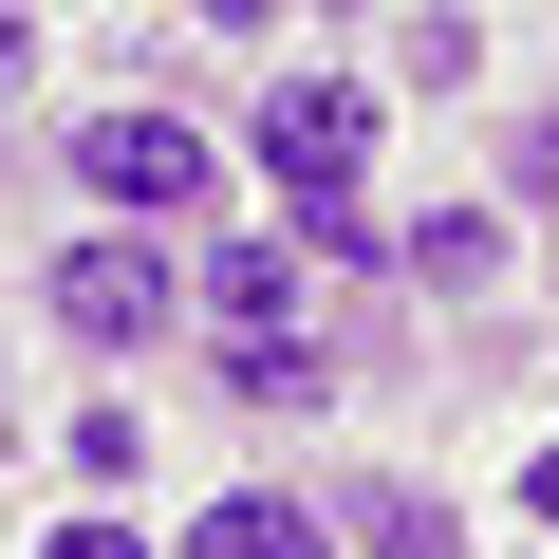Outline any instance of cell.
Returning a JSON list of instances; mask_svg holds the SVG:
<instances>
[{
	"label": "cell",
	"instance_id": "10",
	"mask_svg": "<svg viewBox=\"0 0 559 559\" xmlns=\"http://www.w3.org/2000/svg\"><path fill=\"white\" fill-rule=\"evenodd\" d=\"M38 559H150V540H131V522H57Z\"/></svg>",
	"mask_w": 559,
	"mask_h": 559
},
{
	"label": "cell",
	"instance_id": "6",
	"mask_svg": "<svg viewBox=\"0 0 559 559\" xmlns=\"http://www.w3.org/2000/svg\"><path fill=\"white\" fill-rule=\"evenodd\" d=\"M336 540H355V559H448L466 522H448L429 485H355V503H336Z\"/></svg>",
	"mask_w": 559,
	"mask_h": 559
},
{
	"label": "cell",
	"instance_id": "3",
	"mask_svg": "<svg viewBox=\"0 0 559 559\" xmlns=\"http://www.w3.org/2000/svg\"><path fill=\"white\" fill-rule=\"evenodd\" d=\"M75 168H94V205H131V224H187V205H205V131H187V112H94Z\"/></svg>",
	"mask_w": 559,
	"mask_h": 559
},
{
	"label": "cell",
	"instance_id": "2",
	"mask_svg": "<svg viewBox=\"0 0 559 559\" xmlns=\"http://www.w3.org/2000/svg\"><path fill=\"white\" fill-rule=\"evenodd\" d=\"M168 299H187L168 242H57V280H38V318H57L75 355H150V336H168Z\"/></svg>",
	"mask_w": 559,
	"mask_h": 559
},
{
	"label": "cell",
	"instance_id": "12",
	"mask_svg": "<svg viewBox=\"0 0 559 559\" xmlns=\"http://www.w3.org/2000/svg\"><path fill=\"white\" fill-rule=\"evenodd\" d=\"M522 522H559V448H540V466H522Z\"/></svg>",
	"mask_w": 559,
	"mask_h": 559
},
{
	"label": "cell",
	"instance_id": "9",
	"mask_svg": "<svg viewBox=\"0 0 559 559\" xmlns=\"http://www.w3.org/2000/svg\"><path fill=\"white\" fill-rule=\"evenodd\" d=\"M503 187H522V205L559 224V112H522V131H503Z\"/></svg>",
	"mask_w": 559,
	"mask_h": 559
},
{
	"label": "cell",
	"instance_id": "7",
	"mask_svg": "<svg viewBox=\"0 0 559 559\" xmlns=\"http://www.w3.org/2000/svg\"><path fill=\"white\" fill-rule=\"evenodd\" d=\"M392 261H411V280H448V299H485V280H503V224H485V205H429Z\"/></svg>",
	"mask_w": 559,
	"mask_h": 559
},
{
	"label": "cell",
	"instance_id": "5",
	"mask_svg": "<svg viewBox=\"0 0 559 559\" xmlns=\"http://www.w3.org/2000/svg\"><path fill=\"white\" fill-rule=\"evenodd\" d=\"M205 299H224V355H242V336H299V242H224Z\"/></svg>",
	"mask_w": 559,
	"mask_h": 559
},
{
	"label": "cell",
	"instance_id": "8",
	"mask_svg": "<svg viewBox=\"0 0 559 559\" xmlns=\"http://www.w3.org/2000/svg\"><path fill=\"white\" fill-rule=\"evenodd\" d=\"M75 466H94V485H131V466H150V411H112V392H94V411H75Z\"/></svg>",
	"mask_w": 559,
	"mask_h": 559
},
{
	"label": "cell",
	"instance_id": "1",
	"mask_svg": "<svg viewBox=\"0 0 559 559\" xmlns=\"http://www.w3.org/2000/svg\"><path fill=\"white\" fill-rule=\"evenodd\" d=\"M373 75H280L261 94V168H280V205H355V168H373Z\"/></svg>",
	"mask_w": 559,
	"mask_h": 559
},
{
	"label": "cell",
	"instance_id": "11",
	"mask_svg": "<svg viewBox=\"0 0 559 559\" xmlns=\"http://www.w3.org/2000/svg\"><path fill=\"white\" fill-rule=\"evenodd\" d=\"M20 75H38V20H0V94H20Z\"/></svg>",
	"mask_w": 559,
	"mask_h": 559
},
{
	"label": "cell",
	"instance_id": "4",
	"mask_svg": "<svg viewBox=\"0 0 559 559\" xmlns=\"http://www.w3.org/2000/svg\"><path fill=\"white\" fill-rule=\"evenodd\" d=\"M168 559H336V522H318V503H280V485H224Z\"/></svg>",
	"mask_w": 559,
	"mask_h": 559
}]
</instances>
